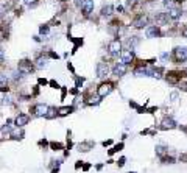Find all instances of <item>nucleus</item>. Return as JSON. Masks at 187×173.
I'll return each mask as SVG.
<instances>
[{
    "instance_id": "f257e3e1",
    "label": "nucleus",
    "mask_w": 187,
    "mask_h": 173,
    "mask_svg": "<svg viewBox=\"0 0 187 173\" xmlns=\"http://www.w3.org/2000/svg\"><path fill=\"white\" fill-rule=\"evenodd\" d=\"M184 77H186V72H179V70H173V72H168L167 73V80L170 83H176V81H179Z\"/></svg>"
},
{
    "instance_id": "4468645a",
    "label": "nucleus",
    "mask_w": 187,
    "mask_h": 173,
    "mask_svg": "<svg viewBox=\"0 0 187 173\" xmlns=\"http://www.w3.org/2000/svg\"><path fill=\"white\" fill-rule=\"evenodd\" d=\"M125 70H126V66H125V64H120V66L117 64V66L114 67V72H115L117 75H123V73H125Z\"/></svg>"
},
{
    "instance_id": "2eb2a0df",
    "label": "nucleus",
    "mask_w": 187,
    "mask_h": 173,
    "mask_svg": "<svg viewBox=\"0 0 187 173\" xmlns=\"http://www.w3.org/2000/svg\"><path fill=\"white\" fill-rule=\"evenodd\" d=\"M179 16H181L179 9H172V11H170V14H168V17H172V19H178Z\"/></svg>"
},
{
    "instance_id": "5701e85b",
    "label": "nucleus",
    "mask_w": 187,
    "mask_h": 173,
    "mask_svg": "<svg viewBox=\"0 0 187 173\" xmlns=\"http://www.w3.org/2000/svg\"><path fill=\"white\" fill-rule=\"evenodd\" d=\"M183 36H184V38H187V27H184V28H183Z\"/></svg>"
},
{
    "instance_id": "9b49d317",
    "label": "nucleus",
    "mask_w": 187,
    "mask_h": 173,
    "mask_svg": "<svg viewBox=\"0 0 187 173\" xmlns=\"http://www.w3.org/2000/svg\"><path fill=\"white\" fill-rule=\"evenodd\" d=\"M122 59H123V64L131 62V59H133V53H131V50H125V51L122 53Z\"/></svg>"
},
{
    "instance_id": "20e7f679",
    "label": "nucleus",
    "mask_w": 187,
    "mask_h": 173,
    "mask_svg": "<svg viewBox=\"0 0 187 173\" xmlns=\"http://www.w3.org/2000/svg\"><path fill=\"white\" fill-rule=\"evenodd\" d=\"M33 70V66H31V62L30 61H20V64H19V72H24V73H30Z\"/></svg>"
},
{
    "instance_id": "c756f323",
    "label": "nucleus",
    "mask_w": 187,
    "mask_h": 173,
    "mask_svg": "<svg viewBox=\"0 0 187 173\" xmlns=\"http://www.w3.org/2000/svg\"><path fill=\"white\" fill-rule=\"evenodd\" d=\"M176 2H183V0H176Z\"/></svg>"
},
{
    "instance_id": "6e6552de",
    "label": "nucleus",
    "mask_w": 187,
    "mask_h": 173,
    "mask_svg": "<svg viewBox=\"0 0 187 173\" xmlns=\"http://www.w3.org/2000/svg\"><path fill=\"white\" fill-rule=\"evenodd\" d=\"M187 58V48H176L175 50V59L176 61H184Z\"/></svg>"
},
{
    "instance_id": "dca6fc26",
    "label": "nucleus",
    "mask_w": 187,
    "mask_h": 173,
    "mask_svg": "<svg viewBox=\"0 0 187 173\" xmlns=\"http://www.w3.org/2000/svg\"><path fill=\"white\" fill-rule=\"evenodd\" d=\"M70 111H72V108H59V109H58V114H59V116H66V114H69Z\"/></svg>"
},
{
    "instance_id": "393cba45",
    "label": "nucleus",
    "mask_w": 187,
    "mask_h": 173,
    "mask_svg": "<svg viewBox=\"0 0 187 173\" xmlns=\"http://www.w3.org/2000/svg\"><path fill=\"white\" fill-rule=\"evenodd\" d=\"M0 62H3V50L0 48Z\"/></svg>"
},
{
    "instance_id": "a211bd4d",
    "label": "nucleus",
    "mask_w": 187,
    "mask_h": 173,
    "mask_svg": "<svg viewBox=\"0 0 187 173\" xmlns=\"http://www.w3.org/2000/svg\"><path fill=\"white\" fill-rule=\"evenodd\" d=\"M164 128H173L175 127V123L172 122V120H164V125H162Z\"/></svg>"
},
{
    "instance_id": "f03ea898",
    "label": "nucleus",
    "mask_w": 187,
    "mask_h": 173,
    "mask_svg": "<svg viewBox=\"0 0 187 173\" xmlns=\"http://www.w3.org/2000/svg\"><path fill=\"white\" fill-rule=\"evenodd\" d=\"M33 114L35 116H38V117H41V116H45L47 111H48V108H47L45 105H36V106H33Z\"/></svg>"
},
{
    "instance_id": "9d476101",
    "label": "nucleus",
    "mask_w": 187,
    "mask_h": 173,
    "mask_svg": "<svg viewBox=\"0 0 187 173\" xmlns=\"http://www.w3.org/2000/svg\"><path fill=\"white\" fill-rule=\"evenodd\" d=\"M109 51L111 53H119L120 51V41L119 39H114L112 42L109 44Z\"/></svg>"
},
{
    "instance_id": "412c9836",
    "label": "nucleus",
    "mask_w": 187,
    "mask_h": 173,
    "mask_svg": "<svg viewBox=\"0 0 187 173\" xmlns=\"http://www.w3.org/2000/svg\"><path fill=\"white\" fill-rule=\"evenodd\" d=\"M109 11H111V6H106V8H103V16H104V14H111Z\"/></svg>"
},
{
    "instance_id": "bb28decb",
    "label": "nucleus",
    "mask_w": 187,
    "mask_h": 173,
    "mask_svg": "<svg viewBox=\"0 0 187 173\" xmlns=\"http://www.w3.org/2000/svg\"><path fill=\"white\" fill-rule=\"evenodd\" d=\"M35 2H36V0H25V3H28V5H30V3H35Z\"/></svg>"
},
{
    "instance_id": "423d86ee",
    "label": "nucleus",
    "mask_w": 187,
    "mask_h": 173,
    "mask_svg": "<svg viewBox=\"0 0 187 173\" xmlns=\"http://www.w3.org/2000/svg\"><path fill=\"white\" fill-rule=\"evenodd\" d=\"M112 90V83H103L101 86L98 87V95L100 97H104L106 94H109Z\"/></svg>"
},
{
    "instance_id": "f8f14e48",
    "label": "nucleus",
    "mask_w": 187,
    "mask_h": 173,
    "mask_svg": "<svg viewBox=\"0 0 187 173\" xmlns=\"http://www.w3.org/2000/svg\"><path fill=\"white\" fill-rule=\"evenodd\" d=\"M156 22L159 25H164L165 22H168V14H158L156 16Z\"/></svg>"
},
{
    "instance_id": "aec40b11",
    "label": "nucleus",
    "mask_w": 187,
    "mask_h": 173,
    "mask_svg": "<svg viewBox=\"0 0 187 173\" xmlns=\"http://www.w3.org/2000/svg\"><path fill=\"white\" fill-rule=\"evenodd\" d=\"M2 132H11V127H9V122H8V125H5V127L2 128Z\"/></svg>"
},
{
    "instance_id": "39448f33",
    "label": "nucleus",
    "mask_w": 187,
    "mask_h": 173,
    "mask_svg": "<svg viewBox=\"0 0 187 173\" xmlns=\"http://www.w3.org/2000/svg\"><path fill=\"white\" fill-rule=\"evenodd\" d=\"M108 72H109V69H108L106 62H100V64L97 66V75H98L100 78H104V77L108 75Z\"/></svg>"
},
{
    "instance_id": "ddd939ff",
    "label": "nucleus",
    "mask_w": 187,
    "mask_h": 173,
    "mask_svg": "<svg viewBox=\"0 0 187 173\" xmlns=\"http://www.w3.org/2000/svg\"><path fill=\"white\" fill-rule=\"evenodd\" d=\"M0 90L2 92H6L8 90V80L3 75H0Z\"/></svg>"
},
{
    "instance_id": "6ab92c4d",
    "label": "nucleus",
    "mask_w": 187,
    "mask_h": 173,
    "mask_svg": "<svg viewBox=\"0 0 187 173\" xmlns=\"http://www.w3.org/2000/svg\"><path fill=\"white\" fill-rule=\"evenodd\" d=\"M89 147H91V143H83V145H80V150L81 151H88Z\"/></svg>"
},
{
    "instance_id": "1a4fd4ad",
    "label": "nucleus",
    "mask_w": 187,
    "mask_h": 173,
    "mask_svg": "<svg viewBox=\"0 0 187 173\" xmlns=\"http://www.w3.org/2000/svg\"><path fill=\"white\" fill-rule=\"evenodd\" d=\"M28 116H25V114H19L17 116V119H16V125L17 127H24V125H27L28 123Z\"/></svg>"
},
{
    "instance_id": "f3484780",
    "label": "nucleus",
    "mask_w": 187,
    "mask_h": 173,
    "mask_svg": "<svg viewBox=\"0 0 187 173\" xmlns=\"http://www.w3.org/2000/svg\"><path fill=\"white\" fill-rule=\"evenodd\" d=\"M11 136H13L14 139H22L24 132H22V131H11Z\"/></svg>"
},
{
    "instance_id": "4be33fe9",
    "label": "nucleus",
    "mask_w": 187,
    "mask_h": 173,
    "mask_svg": "<svg viewBox=\"0 0 187 173\" xmlns=\"http://www.w3.org/2000/svg\"><path fill=\"white\" fill-rule=\"evenodd\" d=\"M48 31V27H41V33H47Z\"/></svg>"
},
{
    "instance_id": "7ed1b4c3",
    "label": "nucleus",
    "mask_w": 187,
    "mask_h": 173,
    "mask_svg": "<svg viewBox=\"0 0 187 173\" xmlns=\"http://www.w3.org/2000/svg\"><path fill=\"white\" fill-rule=\"evenodd\" d=\"M81 9H83V14L84 16H89L94 9V2L92 0H84L83 5H81Z\"/></svg>"
},
{
    "instance_id": "7c9ffc66",
    "label": "nucleus",
    "mask_w": 187,
    "mask_h": 173,
    "mask_svg": "<svg viewBox=\"0 0 187 173\" xmlns=\"http://www.w3.org/2000/svg\"><path fill=\"white\" fill-rule=\"evenodd\" d=\"M62 2H66V0H62Z\"/></svg>"
},
{
    "instance_id": "cd10ccee",
    "label": "nucleus",
    "mask_w": 187,
    "mask_h": 173,
    "mask_svg": "<svg viewBox=\"0 0 187 173\" xmlns=\"http://www.w3.org/2000/svg\"><path fill=\"white\" fill-rule=\"evenodd\" d=\"M181 159H184V161H187V154H183V156H181Z\"/></svg>"
},
{
    "instance_id": "a878e982",
    "label": "nucleus",
    "mask_w": 187,
    "mask_h": 173,
    "mask_svg": "<svg viewBox=\"0 0 187 173\" xmlns=\"http://www.w3.org/2000/svg\"><path fill=\"white\" fill-rule=\"evenodd\" d=\"M51 147H53V148H61V145H59V143H51Z\"/></svg>"
},
{
    "instance_id": "b1692460",
    "label": "nucleus",
    "mask_w": 187,
    "mask_h": 173,
    "mask_svg": "<svg viewBox=\"0 0 187 173\" xmlns=\"http://www.w3.org/2000/svg\"><path fill=\"white\" fill-rule=\"evenodd\" d=\"M83 2H84V0H75V3H77L78 6H81V5H83Z\"/></svg>"
},
{
    "instance_id": "c85d7f7f",
    "label": "nucleus",
    "mask_w": 187,
    "mask_h": 173,
    "mask_svg": "<svg viewBox=\"0 0 187 173\" xmlns=\"http://www.w3.org/2000/svg\"><path fill=\"white\" fill-rule=\"evenodd\" d=\"M3 9H5V8H3V6H0V16H2V14H3V13H2V11H3Z\"/></svg>"
},
{
    "instance_id": "0eeeda50",
    "label": "nucleus",
    "mask_w": 187,
    "mask_h": 173,
    "mask_svg": "<svg viewBox=\"0 0 187 173\" xmlns=\"http://www.w3.org/2000/svg\"><path fill=\"white\" fill-rule=\"evenodd\" d=\"M147 22H148V17H147V16H143V14H139V16L134 19L133 25H134V27H137V28H140V27H143Z\"/></svg>"
}]
</instances>
